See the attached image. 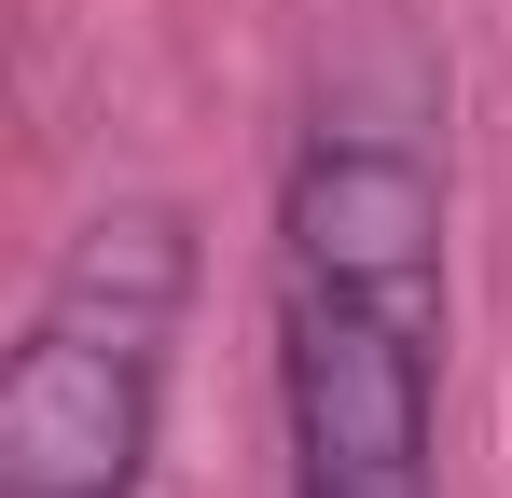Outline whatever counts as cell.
I'll list each match as a JSON object with an SVG mask.
<instances>
[{"instance_id": "1", "label": "cell", "mask_w": 512, "mask_h": 498, "mask_svg": "<svg viewBox=\"0 0 512 498\" xmlns=\"http://www.w3.org/2000/svg\"><path fill=\"white\" fill-rule=\"evenodd\" d=\"M277 443L291 498H429L443 471V166L319 111L277 180Z\"/></svg>"}, {"instance_id": "2", "label": "cell", "mask_w": 512, "mask_h": 498, "mask_svg": "<svg viewBox=\"0 0 512 498\" xmlns=\"http://www.w3.org/2000/svg\"><path fill=\"white\" fill-rule=\"evenodd\" d=\"M194 305V222L167 194L97 208L56 249L0 374V498H139L167 443V360Z\"/></svg>"}]
</instances>
